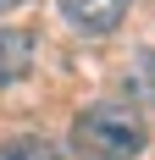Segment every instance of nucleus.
Segmentation results:
<instances>
[{
	"label": "nucleus",
	"mask_w": 155,
	"mask_h": 160,
	"mask_svg": "<svg viewBox=\"0 0 155 160\" xmlns=\"http://www.w3.org/2000/svg\"><path fill=\"white\" fill-rule=\"evenodd\" d=\"M61 11L83 33H116L127 17V0H61Z\"/></svg>",
	"instance_id": "f03ea898"
},
{
	"label": "nucleus",
	"mask_w": 155,
	"mask_h": 160,
	"mask_svg": "<svg viewBox=\"0 0 155 160\" xmlns=\"http://www.w3.org/2000/svg\"><path fill=\"white\" fill-rule=\"evenodd\" d=\"M28 72H33V39L22 28H0V88L22 83Z\"/></svg>",
	"instance_id": "7ed1b4c3"
},
{
	"label": "nucleus",
	"mask_w": 155,
	"mask_h": 160,
	"mask_svg": "<svg viewBox=\"0 0 155 160\" xmlns=\"http://www.w3.org/2000/svg\"><path fill=\"white\" fill-rule=\"evenodd\" d=\"M0 160H67V155L45 138H11V144H0Z\"/></svg>",
	"instance_id": "20e7f679"
},
{
	"label": "nucleus",
	"mask_w": 155,
	"mask_h": 160,
	"mask_svg": "<svg viewBox=\"0 0 155 160\" xmlns=\"http://www.w3.org/2000/svg\"><path fill=\"white\" fill-rule=\"evenodd\" d=\"M17 6H28V0H0V11H17Z\"/></svg>",
	"instance_id": "39448f33"
},
{
	"label": "nucleus",
	"mask_w": 155,
	"mask_h": 160,
	"mask_svg": "<svg viewBox=\"0 0 155 160\" xmlns=\"http://www.w3.org/2000/svg\"><path fill=\"white\" fill-rule=\"evenodd\" d=\"M144 144H150V127H144L139 105H122V99L89 105L72 122V155L78 160H139Z\"/></svg>",
	"instance_id": "f257e3e1"
}]
</instances>
